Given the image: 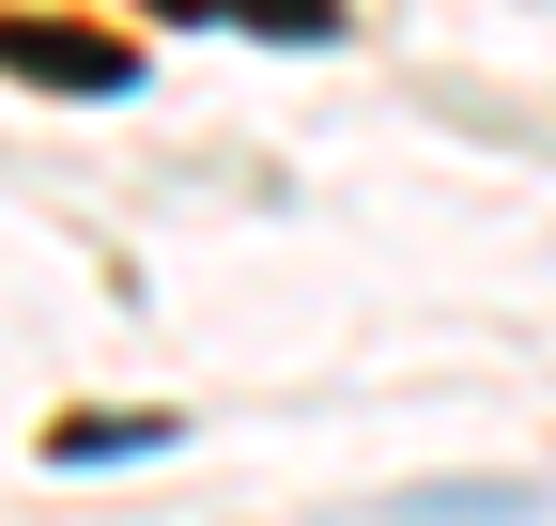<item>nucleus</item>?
Listing matches in <instances>:
<instances>
[{
	"instance_id": "nucleus-2",
	"label": "nucleus",
	"mask_w": 556,
	"mask_h": 526,
	"mask_svg": "<svg viewBox=\"0 0 556 526\" xmlns=\"http://www.w3.org/2000/svg\"><path fill=\"white\" fill-rule=\"evenodd\" d=\"M139 16H217V0H139Z\"/></svg>"
},
{
	"instance_id": "nucleus-1",
	"label": "nucleus",
	"mask_w": 556,
	"mask_h": 526,
	"mask_svg": "<svg viewBox=\"0 0 556 526\" xmlns=\"http://www.w3.org/2000/svg\"><path fill=\"white\" fill-rule=\"evenodd\" d=\"M0 78H31V93H124V78H139V47H124V32H47V16H0Z\"/></svg>"
}]
</instances>
